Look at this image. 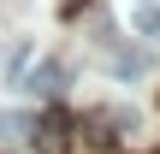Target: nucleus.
<instances>
[{
  "label": "nucleus",
  "mask_w": 160,
  "mask_h": 154,
  "mask_svg": "<svg viewBox=\"0 0 160 154\" xmlns=\"http://www.w3.org/2000/svg\"><path fill=\"white\" fill-rule=\"evenodd\" d=\"M24 89H30V95H59V89H65V65H53V59L36 65V71L24 77Z\"/></svg>",
  "instance_id": "f03ea898"
},
{
  "label": "nucleus",
  "mask_w": 160,
  "mask_h": 154,
  "mask_svg": "<svg viewBox=\"0 0 160 154\" xmlns=\"http://www.w3.org/2000/svg\"><path fill=\"white\" fill-rule=\"evenodd\" d=\"M137 30H142V36H160V12H154V6L137 12Z\"/></svg>",
  "instance_id": "39448f33"
},
{
  "label": "nucleus",
  "mask_w": 160,
  "mask_h": 154,
  "mask_svg": "<svg viewBox=\"0 0 160 154\" xmlns=\"http://www.w3.org/2000/svg\"><path fill=\"white\" fill-rule=\"evenodd\" d=\"M113 137H119V131H113V113H89V119H83V142H89V148H113Z\"/></svg>",
  "instance_id": "7ed1b4c3"
},
{
  "label": "nucleus",
  "mask_w": 160,
  "mask_h": 154,
  "mask_svg": "<svg viewBox=\"0 0 160 154\" xmlns=\"http://www.w3.org/2000/svg\"><path fill=\"white\" fill-rule=\"evenodd\" d=\"M36 142H42V154H65V142H71V119H65V113H48V119L36 125Z\"/></svg>",
  "instance_id": "f257e3e1"
},
{
  "label": "nucleus",
  "mask_w": 160,
  "mask_h": 154,
  "mask_svg": "<svg viewBox=\"0 0 160 154\" xmlns=\"http://www.w3.org/2000/svg\"><path fill=\"white\" fill-rule=\"evenodd\" d=\"M30 131H36V125H30V113H12V107L0 113V137H6V142H24Z\"/></svg>",
  "instance_id": "20e7f679"
}]
</instances>
